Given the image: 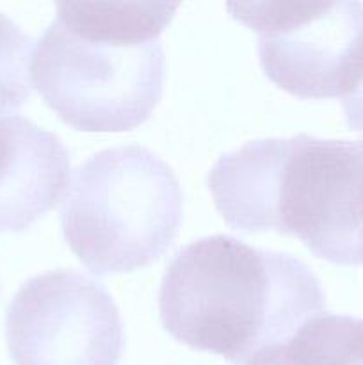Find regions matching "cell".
Segmentation results:
<instances>
[{"label":"cell","instance_id":"obj_9","mask_svg":"<svg viewBox=\"0 0 363 365\" xmlns=\"http://www.w3.org/2000/svg\"><path fill=\"white\" fill-rule=\"evenodd\" d=\"M34 39L0 11V114L18 110L32 89Z\"/></svg>","mask_w":363,"mask_h":365},{"label":"cell","instance_id":"obj_1","mask_svg":"<svg viewBox=\"0 0 363 365\" xmlns=\"http://www.w3.org/2000/svg\"><path fill=\"white\" fill-rule=\"evenodd\" d=\"M159 312L167 334L182 344L244 365L326 312V294L295 257L210 235L171 260Z\"/></svg>","mask_w":363,"mask_h":365},{"label":"cell","instance_id":"obj_10","mask_svg":"<svg viewBox=\"0 0 363 365\" xmlns=\"http://www.w3.org/2000/svg\"><path fill=\"white\" fill-rule=\"evenodd\" d=\"M345 121L351 130L363 134V81L349 96L342 98Z\"/></svg>","mask_w":363,"mask_h":365},{"label":"cell","instance_id":"obj_8","mask_svg":"<svg viewBox=\"0 0 363 365\" xmlns=\"http://www.w3.org/2000/svg\"><path fill=\"white\" fill-rule=\"evenodd\" d=\"M244 365H363V319L324 312Z\"/></svg>","mask_w":363,"mask_h":365},{"label":"cell","instance_id":"obj_7","mask_svg":"<svg viewBox=\"0 0 363 365\" xmlns=\"http://www.w3.org/2000/svg\"><path fill=\"white\" fill-rule=\"evenodd\" d=\"M70 180L63 141L23 116L0 118V234L23 232L57 205Z\"/></svg>","mask_w":363,"mask_h":365},{"label":"cell","instance_id":"obj_2","mask_svg":"<svg viewBox=\"0 0 363 365\" xmlns=\"http://www.w3.org/2000/svg\"><path fill=\"white\" fill-rule=\"evenodd\" d=\"M206 180L235 230L294 235L319 259L363 266V141H249L221 157Z\"/></svg>","mask_w":363,"mask_h":365},{"label":"cell","instance_id":"obj_5","mask_svg":"<svg viewBox=\"0 0 363 365\" xmlns=\"http://www.w3.org/2000/svg\"><path fill=\"white\" fill-rule=\"evenodd\" d=\"M258 36L263 73L299 98H345L363 81L362 2L230 4Z\"/></svg>","mask_w":363,"mask_h":365},{"label":"cell","instance_id":"obj_3","mask_svg":"<svg viewBox=\"0 0 363 365\" xmlns=\"http://www.w3.org/2000/svg\"><path fill=\"white\" fill-rule=\"evenodd\" d=\"M178 4L60 2L36 46L32 84L64 123L125 132L152 116L162 95L159 36Z\"/></svg>","mask_w":363,"mask_h":365},{"label":"cell","instance_id":"obj_6","mask_svg":"<svg viewBox=\"0 0 363 365\" xmlns=\"http://www.w3.org/2000/svg\"><path fill=\"white\" fill-rule=\"evenodd\" d=\"M14 365H117L125 334L102 284L70 269L32 277L7 307Z\"/></svg>","mask_w":363,"mask_h":365},{"label":"cell","instance_id":"obj_4","mask_svg":"<svg viewBox=\"0 0 363 365\" xmlns=\"http://www.w3.org/2000/svg\"><path fill=\"white\" fill-rule=\"evenodd\" d=\"M182 209L171 166L144 146H114L75 170L60 227L71 252L95 274L130 273L173 245Z\"/></svg>","mask_w":363,"mask_h":365}]
</instances>
